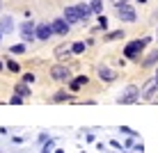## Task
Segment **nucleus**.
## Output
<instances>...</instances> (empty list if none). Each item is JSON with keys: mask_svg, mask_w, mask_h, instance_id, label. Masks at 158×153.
<instances>
[{"mask_svg": "<svg viewBox=\"0 0 158 153\" xmlns=\"http://www.w3.org/2000/svg\"><path fill=\"white\" fill-rule=\"evenodd\" d=\"M151 43V37H142V39H135V41H128L124 46V57L131 59V62H140V55L142 50Z\"/></svg>", "mask_w": 158, "mask_h": 153, "instance_id": "f257e3e1", "label": "nucleus"}, {"mask_svg": "<svg viewBox=\"0 0 158 153\" xmlns=\"http://www.w3.org/2000/svg\"><path fill=\"white\" fill-rule=\"evenodd\" d=\"M140 87L138 85H126L124 87V91L119 94V98H117V103L119 105H135V103H140Z\"/></svg>", "mask_w": 158, "mask_h": 153, "instance_id": "f03ea898", "label": "nucleus"}, {"mask_svg": "<svg viewBox=\"0 0 158 153\" xmlns=\"http://www.w3.org/2000/svg\"><path fill=\"white\" fill-rule=\"evenodd\" d=\"M117 16L122 23H135L138 21V14H135V9L128 5V0H117Z\"/></svg>", "mask_w": 158, "mask_h": 153, "instance_id": "7ed1b4c3", "label": "nucleus"}, {"mask_svg": "<svg viewBox=\"0 0 158 153\" xmlns=\"http://www.w3.org/2000/svg\"><path fill=\"white\" fill-rule=\"evenodd\" d=\"M51 78L55 80V83H69L73 75H71V69H69L67 64H55V66L51 69Z\"/></svg>", "mask_w": 158, "mask_h": 153, "instance_id": "20e7f679", "label": "nucleus"}, {"mask_svg": "<svg viewBox=\"0 0 158 153\" xmlns=\"http://www.w3.org/2000/svg\"><path fill=\"white\" fill-rule=\"evenodd\" d=\"M62 18L67 21L69 25H73V23H83V18H80V12H78V5H69V7L64 9Z\"/></svg>", "mask_w": 158, "mask_h": 153, "instance_id": "39448f33", "label": "nucleus"}, {"mask_svg": "<svg viewBox=\"0 0 158 153\" xmlns=\"http://www.w3.org/2000/svg\"><path fill=\"white\" fill-rule=\"evenodd\" d=\"M35 30H37V25L32 23V21H25V23H21V39H23V43L37 39V37H35Z\"/></svg>", "mask_w": 158, "mask_h": 153, "instance_id": "423d86ee", "label": "nucleus"}, {"mask_svg": "<svg viewBox=\"0 0 158 153\" xmlns=\"http://www.w3.org/2000/svg\"><path fill=\"white\" fill-rule=\"evenodd\" d=\"M51 28H53V34H60V37H67L69 34V30H71V25L67 23L64 18H55L51 23Z\"/></svg>", "mask_w": 158, "mask_h": 153, "instance_id": "0eeeda50", "label": "nucleus"}, {"mask_svg": "<svg viewBox=\"0 0 158 153\" xmlns=\"http://www.w3.org/2000/svg\"><path fill=\"white\" fill-rule=\"evenodd\" d=\"M35 37L39 41H48L53 37V28H51V23H39L37 25V30H35Z\"/></svg>", "mask_w": 158, "mask_h": 153, "instance_id": "6e6552de", "label": "nucleus"}, {"mask_svg": "<svg viewBox=\"0 0 158 153\" xmlns=\"http://www.w3.org/2000/svg\"><path fill=\"white\" fill-rule=\"evenodd\" d=\"M96 73H99L101 83H115V80H117V73L110 66H106V64H101V66L96 69Z\"/></svg>", "mask_w": 158, "mask_h": 153, "instance_id": "1a4fd4ad", "label": "nucleus"}, {"mask_svg": "<svg viewBox=\"0 0 158 153\" xmlns=\"http://www.w3.org/2000/svg\"><path fill=\"white\" fill-rule=\"evenodd\" d=\"M87 83H89V78H87V75H76V78L69 80V91H71V94H76V91L83 89Z\"/></svg>", "mask_w": 158, "mask_h": 153, "instance_id": "9d476101", "label": "nucleus"}, {"mask_svg": "<svg viewBox=\"0 0 158 153\" xmlns=\"http://www.w3.org/2000/svg\"><path fill=\"white\" fill-rule=\"evenodd\" d=\"M156 89H158V85H156V80L151 78V80H147V83H144V87L140 89V96H142V98H151Z\"/></svg>", "mask_w": 158, "mask_h": 153, "instance_id": "9b49d317", "label": "nucleus"}, {"mask_svg": "<svg viewBox=\"0 0 158 153\" xmlns=\"http://www.w3.org/2000/svg\"><path fill=\"white\" fill-rule=\"evenodd\" d=\"M0 32H2V34L14 32V18L12 16H2V18H0Z\"/></svg>", "mask_w": 158, "mask_h": 153, "instance_id": "f8f14e48", "label": "nucleus"}, {"mask_svg": "<svg viewBox=\"0 0 158 153\" xmlns=\"http://www.w3.org/2000/svg\"><path fill=\"white\" fill-rule=\"evenodd\" d=\"M140 64H142L144 69H151V66H156V64H158V48H154V50H151V53H149V55H147V57H144Z\"/></svg>", "mask_w": 158, "mask_h": 153, "instance_id": "ddd939ff", "label": "nucleus"}, {"mask_svg": "<svg viewBox=\"0 0 158 153\" xmlns=\"http://www.w3.org/2000/svg\"><path fill=\"white\" fill-rule=\"evenodd\" d=\"M51 101L53 103H67V101H73V94H71V91H67V89H60Z\"/></svg>", "mask_w": 158, "mask_h": 153, "instance_id": "4468645a", "label": "nucleus"}, {"mask_svg": "<svg viewBox=\"0 0 158 153\" xmlns=\"http://www.w3.org/2000/svg\"><path fill=\"white\" fill-rule=\"evenodd\" d=\"M14 94H16V96H23V98H25V96H30V94H32V91H30V85L19 83V85L14 87Z\"/></svg>", "mask_w": 158, "mask_h": 153, "instance_id": "2eb2a0df", "label": "nucleus"}, {"mask_svg": "<svg viewBox=\"0 0 158 153\" xmlns=\"http://www.w3.org/2000/svg\"><path fill=\"white\" fill-rule=\"evenodd\" d=\"M69 55H73V53H71V46H57V48H55V57H57V59H64V57H69Z\"/></svg>", "mask_w": 158, "mask_h": 153, "instance_id": "dca6fc26", "label": "nucleus"}, {"mask_svg": "<svg viewBox=\"0 0 158 153\" xmlns=\"http://www.w3.org/2000/svg\"><path fill=\"white\" fill-rule=\"evenodd\" d=\"M78 12H80V18H83V21H87L92 14H94V12H92V7H89V5H85V2L78 5Z\"/></svg>", "mask_w": 158, "mask_h": 153, "instance_id": "f3484780", "label": "nucleus"}, {"mask_svg": "<svg viewBox=\"0 0 158 153\" xmlns=\"http://www.w3.org/2000/svg\"><path fill=\"white\" fill-rule=\"evenodd\" d=\"M117 39H124V30H115V32H108L103 37V41H117Z\"/></svg>", "mask_w": 158, "mask_h": 153, "instance_id": "a211bd4d", "label": "nucleus"}, {"mask_svg": "<svg viewBox=\"0 0 158 153\" xmlns=\"http://www.w3.org/2000/svg\"><path fill=\"white\" fill-rule=\"evenodd\" d=\"M85 48H87L85 41H76V43H71V53H73V55H83Z\"/></svg>", "mask_w": 158, "mask_h": 153, "instance_id": "6ab92c4d", "label": "nucleus"}, {"mask_svg": "<svg viewBox=\"0 0 158 153\" xmlns=\"http://www.w3.org/2000/svg\"><path fill=\"white\" fill-rule=\"evenodd\" d=\"M53 146H55V139H51V137H48V139L41 144V153H53V151H55Z\"/></svg>", "mask_w": 158, "mask_h": 153, "instance_id": "aec40b11", "label": "nucleus"}, {"mask_svg": "<svg viewBox=\"0 0 158 153\" xmlns=\"http://www.w3.org/2000/svg\"><path fill=\"white\" fill-rule=\"evenodd\" d=\"M89 7H92V12H94V14H101L103 12V0H92Z\"/></svg>", "mask_w": 158, "mask_h": 153, "instance_id": "412c9836", "label": "nucleus"}, {"mask_svg": "<svg viewBox=\"0 0 158 153\" xmlns=\"http://www.w3.org/2000/svg\"><path fill=\"white\" fill-rule=\"evenodd\" d=\"M119 133H124V135H128V137H138V130H133V128H128V126H119Z\"/></svg>", "mask_w": 158, "mask_h": 153, "instance_id": "4be33fe9", "label": "nucleus"}, {"mask_svg": "<svg viewBox=\"0 0 158 153\" xmlns=\"http://www.w3.org/2000/svg\"><path fill=\"white\" fill-rule=\"evenodd\" d=\"M9 53H14V55H23V53H25V43H14V46L9 48Z\"/></svg>", "mask_w": 158, "mask_h": 153, "instance_id": "5701e85b", "label": "nucleus"}, {"mask_svg": "<svg viewBox=\"0 0 158 153\" xmlns=\"http://www.w3.org/2000/svg\"><path fill=\"white\" fill-rule=\"evenodd\" d=\"M5 66H7L9 71H12V73H19V71H21L19 62H14V59H7V62H5Z\"/></svg>", "mask_w": 158, "mask_h": 153, "instance_id": "b1692460", "label": "nucleus"}, {"mask_svg": "<svg viewBox=\"0 0 158 153\" xmlns=\"http://www.w3.org/2000/svg\"><path fill=\"white\" fill-rule=\"evenodd\" d=\"M99 30H108V18L103 14H99Z\"/></svg>", "mask_w": 158, "mask_h": 153, "instance_id": "393cba45", "label": "nucleus"}, {"mask_svg": "<svg viewBox=\"0 0 158 153\" xmlns=\"http://www.w3.org/2000/svg\"><path fill=\"white\" fill-rule=\"evenodd\" d=\"M23 101H25L23 96H16V94H14L12 98H9V103H12V105H23Z\"/></svg>", "mask_w": 158, "mask_h": 153, "instance_id": "a878e982", "label": "nucleus"}, {"mask_svg": "<svg viewBox=\"0 0 158 153\" xmlns=\"http://www.w3.org/2000/svg\"><path fill=\"white\" fill-rule=\"evenodd\" d=\"M35 80H37V78H35V73H23V83H25V85H32Z\"/></svg>", "mask_w": 158, "mask_h": 153, "instance_id": "bb28decb", "label": "nucleus"}, {"mask_svg": "<svg viewBox=\"0 0 158 153\" xmlns=\"http://www.w3.org/2000/svg\"><path fill=\"white\" fill-rule=\"evenodd\" d=\"M110 146H112V149H117L119 153L124 151V144H122V142H117V139H110Z\"/></svg>", "mask_w": 158, "mask_h": 153, "instance_id": "cd10ccee", "label": "nucleus"}, {"mask_svg": "<svg viewBox=\"0 0 158 153\" xmlns=\"http://www.w3.org/2000/svg\"><path fill=\"white\" fill-rule=\"evenodd\" d=\"M135 142H138V137H128L126 142H124V149H133V146H135Z\"/></svg>", "mask_w": 158, "mask_h": 153, "instance_id": "c85d7f7f", "label": "nucleus"}, {"mask_svg": "<svg viewBox=\"0 0 158 153\" xmlns=\"http://www.w3.org/2000/svg\"><path fill=\"white\" fill-rule=\"evenodd\" d=\"M133 151H138V153H142V151H144V144H142V139H138V142H135Z\"/></svg>", "mask_w": 158, "mask_h": 153, "instance_id": "c756f323", "label": "nucleus"}, {"mask_svg": "<svg viewBox=\"0 0 158 153\" xmlns=\"http://www.w3.org/2000/svg\"><path fill=\"white\" fill-rule=\"evenodd\" d=\"M85 139H87V142H94L96 137H94V133H87V135H85Z\"/></svg>", "mask_w": 158, "mask_h": 153, "instance_id": "7c9ffc66", "label": "nucleus"}, {"mask_svg": "<svg viewBox=\"0 0 158 153\" xmlns=\"http://www.w3.org/2000/svg\"><path fill=\"white\" fill-rule=\"evenodd\" d=\"M53 153H64V149H55V151H53Z\"/></svg>", "mask_w": 158, "mask_h": 153, "instance_id": "2f4dec72", "label": "nucleus"}, {"mask_svg": "<svg viewBox=\"0 0 158 153\" xmlns=\"http://www.w3.org/2000/svg\"><path fill=\"white\" fill-rule=\"evenodd\" d=\"M122 153H138V151H126V149H124V151H122Z\"/></svg>", "mask_w": 158, "mask_h": 153, "instance_id": "473e14b6", "label": "nucleus"}, {"mask_svg": "<svg viewBox=\"0 0 158 153\" xmlns=\"http://www.w3.org/2000/svg\"><path fill=\"white\" fill-rule=\"evenodd\" d=\"M154 80H156V85H158V71H156V75H154Z\"/></svg>", "mask_w": 158, "mask_h": 153, "instance_id": "72a5a7b5", "label": "nucleus"}, {"mask_svg": "<svg viewBox=\"0 0 158 153\" xmlns=\"http://www.w3.org/2000/svg\"><path fill=\"white\" fill-rule=\"evenodd\" d=\"M2 66H5V64H2V62H0V71H2Z\"/></svg>", "mask_w": 158, "mask_h": 153, "instance_id": "f704fd0d", "label": "nucleus"}, {"mask_svg": "<svg viewBox=\"0 0 158 153\" xmlns=\"http://www.w3.org/2000/svg\"><path fill=\"white\" fill-rule=\"evenodd\" d=\"M138 2H147V0H138Z\"/></svg>", "mask_w": 158, "mask_h": 153, "instance_id": "c9c22d12", "label": "nucleus"}, {"mask_svg": "<svg viewBox=\"0 0 158 153\" xmlns=\"http://www.w3.org/2000/svg\"><path fill=\"white\" fill-rule=\"evenodd\" d=\"M0 39H2V32H0Z\"/></svg>", "mask_w": 158, "mask_h": 153, "instance_id": "e433bc0d", "label": "nucleus"}, {"mask_svg": "<svg viewBox=\"0 0 158 153\" xmlns=\"http://www.w3.org/2000/svg\"><path fill=\"white\" fill-rule=\"evenodd\" d=\"M110 2H117V0H110Z\"/></svg>", "mask_w": 158, "mask_h": 153, "instance_id": "4c0bfd02", "label": "nucleus"}, {"mask_svg": "<svg viewBox=\"0 0 158 153\" xmlns=\"http://www.w3.org/2000/svg\"><path fill=\"white\" fill-rule=\"evenodd\" d=\"M0 7H2V2H0Z\"/></svg>", "mask_w": 158, "mask_h": 153, "instance_id": "58836bf2", "label": "nucleus"}, {"mask_svg": "<svg viewBox=\"0 0 158 153\" xmlns=\"http://www.w3.org/2000/svg\"><path fill=\"white\" fill-rule=\"evenodd\" d=\"M156 37H158V34H156Z\"/></svg>", "mask_w": 158, "mask_h": 153, "instance_id": "ea45409f", "label": "nucleus"}]
</instances>
